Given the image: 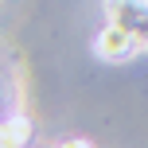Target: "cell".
<instances>
[{
	"label": "cell",
	"instance_id": "1",
	"mask_svg": "<svg viewBox=\"0 0 148 148\" xmlns=\"http://www.w3.org/2000/svg\"><path fill=\"white\" fill-rule=\"evenodd\" d=\"M129 43H133V35H129L125 27H121V31H105V35H101V55H109V59H113V55L125 59V55L133 51Z\"/></svg>",
	"mask_w": 148,
	"mask_h": 148
}]
</instances>
